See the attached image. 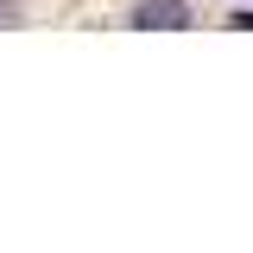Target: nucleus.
<instances>
[{
	"mask_svg": "<svg viewBox=\"0 0 253 253\" xmlns=\"http://www.w3.org/2000/svg\"><path fill=\"white\" fill-rule=\"evenodd\" d=\"M133 26L139 32H184L190 26V6L184 0H139V6H133Z\"/></svg>",
	"mask_w": 253,
	"mask_h": 253,
	"instance_id": "obj_1",
	"label": "nucleus"
}]
</instances>
